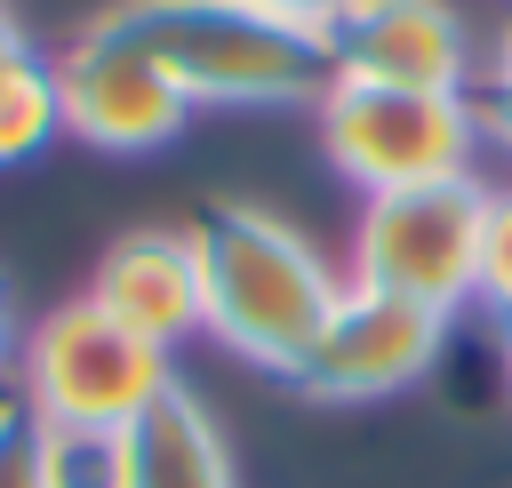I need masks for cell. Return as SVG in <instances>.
I'll return each instance as SVG.
<instances>
[{
  "label": "cell",
  "mask_w": 512,
  "mask_h": 488,
  "mask_svg": "<svg viewBox=\"0 0 512 488\" xmlns=\"http://www.w3.org/2000/svg\"><path fill=\"white\" fill-rule=\"evenodd\" d=\"M248 8H264V16H280V24H296V32H320V40H328L360 0H248Z\"/></svg>",
  "instance_id": "14"
},
{
  "label": "cell",
  "mask_w": 512,
  "mask_h": 488,
  "mask_svg": "<svg viewBox=\"0 0 512 488\" xmlns=\"http://www.w3.org/2000/svg\"><path fill=\"white\" fill-rule=\"evenodd\" d=\"M440 344H448L440 312L344 280V296H336V312H328V328H320L296 392H312V400H384V392L416 384L440 360Z\"/></svg>",
  "instance_id": "7"
},
{
  "label": "cell",
  "mask_w": 512,
  "mask_h": 488,
  "mask_svg": "<svg viewBox=\"0 0 512 488\" xmlns=\"http://www.w3.org/2000/svg\"><path fill=\"white\" fill-rule=\"evenodd\" d=\"M480 120H472V88L464 96H432V88H376V80H328L320 88V152L376 200V192H416V184H448L472 176Z\"/></svg>",
  "instance_id": "5"
},
{
  "label": "cell",
  "mask_w": 512,
  "mask_h": 488,
  "mask_svg": "<svg viewBox=\"0 0 512 488\" xmlns=\"http://www.w3.org/2000/svg\"><path fill=\"white\" fill-rule=\"evenodd\" d=\"M80 472H96V456L64 448L16 408V392H0V488H80Z\"/></svg>",
  "instance_id": "12"
},
{
  "label": "cell",
  "mask_w": 512,
  "mask_h": 488,
  "mask_svg": "<svg viewBox=\"0 0 512 488\" xmlns=\"http://www.w3.org/2000/svg\"><path fill=\"white\" fill-rule=\"evenodd\" d=\"M168 384H176L168 352L120 328L96 296L40 312L32 336L16 344V408L80 456H104Z\"/></svg>",
  "instance_id": "2"
},
{
  "label": "cell",
  "mask_w": 512,
  "mask_h": 488,
  "mask_svg": "<svg viewBox=\"0 0 512 488\" xmlns=\"http://www.w3.org/2000/svg\"><path fill=\"white\" fill-rule=\"evenodd\" d=\"M480 256H488V184L448 176L416 192H376L352 232V288H384L448 320L456 304L480 296Z\"/></svg>",
  "instance_id": "4"
},
{
  "label": "cell",
  "mask_w": 512,
  "mask_h": 488,
  "mask_svg": "<svg viewBox=\"0 0 512 488\" xmlns=\"http://www.w3.org/2000/svg\"><path fill=\"white\" fill-rule=\"evenodd\" d=\"M480 296L504 312L512 304V192H488V256H480Z\"/></svg>",
  "instance_id": "13"
},
{
  "label": "cell",
  "mask_w": 512,
  "mask_h": 488,
  "mask_svg": "<svg viewBox=\"0 0 512 488\" xmlns=\"http://www.w3.org/2000/svg\"><path fill=\"white\" fill-rule=\"evenodd\" d=\"M328 72L336 80H376V88H432L464 96L472 48L448 0H360L328 32Z\"/></svg>",
  "instance_id": "8"
},
{
  "label": "cell",
  "mask_w": 512,
  "mask_h": 488,
  "mask_svg": "<svg viewBox=\"0 0 512 488\" xmlns=\"http://www.w3.org/2000/svg\"><path fill=\"white\" fill-rule=\"evenodd\" d=\"M56 128H64L56 64H48V56H32V40H24V48H8V56H0V168L32 160Z\"/></svg>",
  "instance_id": "11"
},
{
  "label": "cell",
  "mask_w": 512,
  "mask_h": 488,
  "mask_svg": "<svg viewBox=\"0 0 512 488\" xmlns=\"http://www.w3.org/2000/svg\"><path fill=\"white\" fill-rule=\"evenodd\" d=\"M96 488H240V480H232V448H224L216 416L184 384H168L96 456Z\"/></svg>",
  "instance_id": "10"
},
{
  "label": "cell",
  "mask_w": 512,
  "mask_h": 488,
  "mask_svg": "<svg viewBox=\"0 0 512 488\" xmlns=\"http://www.w3.org/2000/svg\"><path fill=\"white\" fill-rule=\"evenodd\" d=\"M8 48H24V32H16V16L0 8V56H8Z\"/></svg>",
  "instance_id": "17"
},
{
  "label": "cell",
  "mask_w": 512,
  "mask_h": 488,
  "mask_svg": "<svg viewBox=\"0 0 512 488\" xmlns=\"http://www.w3.org/2000/svg\"><path fill=\"white\" fill-rule=\"evenodd\" d=\"M496 80H512V16H504V32H496Z\"/></svg>",
  "instance_id": "16"
},
{
  "label": "cell",
  "mask_w": 512,
  "mask_h": 488,
  "mask_svg": "<svg viewBox=\"0 0 512 488\" xmlns=\"http://www.w3.org/2000/svg\"><path fill=\"white\" fill-rule=\"evenodd\" d=\"M504 352H512V344H504Z\"/></svg>",
  "instance_id": "20"
},
{
  "label": "cell",
  "mask_w": 512,
  "mask_h": 488,
  "mask_svg": "<svg viewBox=\"0 0 512 488\" xmlns=\"http://www.w3.org/2000/svg\"><path fill=\"white\" fill-rule=\"evenodd\" d=\"M112 16L160 56L184 104H320L336 80L320 32H296L248 0H120Z\"/></svg>",
  "instance_id": "3"
},
{
  "label": "cell",
  "mask_w": 512,
  "mask_h": 488,
  "mask_svg": "<svg viewBox=\"0 0 512 488\" xmlns=\"http://www.w3.org/2000/svg\"><path fill=\"white\" fill-rule=\"evenodd\" d=\"M504 344H512V304H504Z\"/></svg>",
  "instance_id": "19"
},
{
  "label": "cell",
  "mask_w": 512,
  "mask_h": 488,
  "mask_svg": "<svg viewBox=\"0 0 512 488\" xmlns=\"http://www.w3.org/2000/svg\"><path fill=\"white\" fill-rule=\"evenodd\" d=\"M88 296L120 328H136L144 344L176 352L184 336H200V248H192V232H120L96 256Z\"/></svg>",
  "instance_id": "9"
},
{
  "label": "cell",
  "mask_w": 512,
  "mask_h": 488,
  "mask_svg": "<svg viewBox=\"0 0 512 488\" xmlns=\"http://www.w3.org/2000/svg\"><path fill=\"white\" fill-rule=\"evenodd\" d=\"M56 104H64V128L96 152H160L192 120L184 88L112 8L56 56Z\"/></svg>",
  "instance_id": "6"
},
{
  "label": "cell",
  "mask_w": 512,
  "mask_h": 488,
  "mask_svg": "<svg viewBox=\"0 0 512 488\" xmlns=\"http://www.w3.org/2000/svg\"><path fill=\"white\" fill-rule=\"evenodd\" d=\"M192 248H200V336H216L232 360L296 384L344 296L336 264L296 224H280L248 200L200 208Z\"/></svg>",
  "instance_id": "1"
},
{
  "label": "cell",
  "mask_w": 512,
  "mask_h": 488,
  "mask_svg": "<svg viewBox=\"0 0 512 488\" xmlns=\"http://www.w3.org/2000/svg\"><path fill=\"white\" fill-rule=\"evenodd\" d=\"M472 120H480V136H496V144L512 152V80L488 72V80L472 88Z\"/></svg>",
  "instance_id": "15"
},
{
  "label": "cell",
  "mask_w": 512,
  "mask_h": 488,
  "mask_svg": "<svg viewBox=\"0 0 512 488\" xmlns=\"http://www.w3.org/2000/svg\"><path fill=\"white\" fill-rule=\"evenodd\" d=\"M0 360H8V288H0Z\"/></svg>",
  "instance_id": "18"
}]
</instances>
